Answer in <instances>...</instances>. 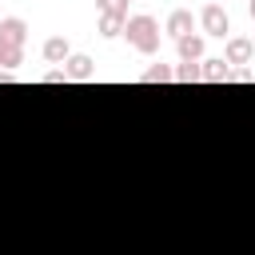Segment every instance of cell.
I'll return each instance as SVG.
<instances>
[{"instance_id":"ba28073f","label":"cell","mask_w":255,"mask_h":255,"mask_svg":"<svg viewBox=\"0 0 255 255\" xmlns=\"http://www.w3.org/2000/svg\"><path fill=\"white\" fill-rule=\"evenodd\" d=\"M199 80H211V84L231 80V64H227L223 56H215V60H199Z\"/></svg>"},{"instance_id":"277c9868","label":"cell","mask_w":255,"mask_h":255,"mask_svg":"<svg viewBox=\"0 0 255 255\" xmlns=\"http://www.w3.org/2000/svg\"><path fill=\"white\" fill-rule=\"evenodd\" d=\"M163 32H167L171 40H183V36H191V32H195V20H191V12H187V8H175V12L167 16Z\"/></svg>"},{"instance_id":"8fae6325","label":"cell","mask_w":255,"mask_h":255,"mask_svg":"<svg viewBox=\"0 0 255 255\" xmlns=\"http://www.w3.org/2000/svg\"><path fill=\"white\" fill-rule=\"evenodd\" d=\"M20 64H24V48H4V44H0V68L12 72V68H20Z\"/></svg>"},{"instance_id":"7c38bea8","label":"cell","mask_w":255,"mask_h":255,"mask_svg":"<svg viewBox=\"0 0 255 255\" xmlns=\"http://www.w3.org/2000/svg\"><path fill=\"white\" fill-rule=\"evenodd\" d=\"M100 16H128V0H96Z\"/></svg>"},{"instance_id":"8992f818","label":"cell","mask_w":255,"mask_h":255,"mask_svg":"<svg viewBox=\"0 0 255 255\" xmlns=\"http://www.w3.org/2000/svg\"><path fill=\"white\" fill-rule=\"evenodd\" d=\"M251 56H255V44L247 36H231L227 40V52H223L227 64H251Z\"/></svg>"},{"instance_id":"5bb4252c","label":"cell","mask_w":255,"mask_h":255,"mask_svg":"<svg viewBox=\"0 0 255 255\" xmlns=\"http://www.w3.org/2000/svg\"><path fill=\"white\" fill-rule=\"evenodd\" d=\"M175 80H183V84H195V80H199V64H183V68L175 72Z\"/></svg>"},{"instance_id":"52a82bcc","label":"cell","mask_w":255,"mask_h":255,"mask_svg":"<svg viewBox=\"0 0 255 255\" xmlns=\"http://www.w3.org/2000/svg\"><path fill=\"white\" fill-rule=\"evenodd\" d=\"M175 48H179V60H183V64H199V60H203V36H199V32L175 40Z\"/></svg>"},{"instance_id":"7a4b0ae2","label":"cell","mask_w":255,"mask_h":255,"mask_svg":"<svg viewBox=\"0 0 255 255\" xmlns=\"http://www.w3.org/2000/svg\"><path fill=\"white\" fill-rule=\"evenodd\" d=\"M199 28H203V36H227L231 32V20H227V12L219 8V4H207L203 12H199Z\"/></svg>"},{"instance_id":"5b68a950","label":"cell","mask_w":255,"mask_h":255,"mask_svg":"<svg viewBox=\"0 0 255 255\" xmlns=\"http://www.w3.org/2000/svg\"><path fill=\"white\" fill-rule=\"evenodd\" d=\"M64 76H68V80H92V76H96V60L84 56V52H76V56L64 60Z\"/></svg>"},{"instance_id":"3957f363","label":"cell","mask_w":255,"mask_h":255,"mask_svg":"<svg viewBox=\"0 0 255 255\" xmlns=\"http://www.w3.org/2000/svg\"><path fill=\"white\" fill-rule=\"evenodd\" d=\"M28 40V24L20 16H0V44L4 48H24Z\"/></svg>"},{"instance_id":"4fadbf2b","label":"cell","mask_w":255,"mask_h":255,"mask_svg":"<svg viewBox=\"0 0 255 255\" xmlns=\"http://www.w3.org/2000/svg\"><path fill=\"white\" fill-rule=\"evenodd\" d=\"M143 80H147V84H163V80H175V72H171V68H167V64H151V68H147V76H143Z\"/></svg>"},{"instance_id":"30bf717a","label":"cell","mask_w":255,"mask_h":255,"mask_svg":"<svg viewBox=\"0 0 255 255\" xmlns=\"http://www.w3.org/2000/svg\"><path fill=\"white\" fill-rule=\"evenodd\" d=\"M124 24H128V16H100V36L116 40V36H124Z\"/></svg>"},{"instance_id":"9c48e42d","label":"cell","mask_w":255,"mask_h":255,"mask_svg":"<svg viewBox=\"0 0 255 255\" xmlns=\"http://www.w3.org/2000/svg\"><path fill=\"white\" fill-rule=\"evenodd\" d=\"M68 56H72V48H68L64 36H48V40H44V60H48V64H64Z\"/></svg>"},{"instance_id":"6da1fadb","label":"cell","mask_w":255,"mask_h":255,"mask_svg":"<svg viewBox=\"0 0 255 255\" xmlns=\"http://www.w3.org/2000/svg\"><path fill=\"white\" fill-rule=\"evenodd\" d=\"M124 36H128V44H131L135 52H143V56H151V52L159 48V24H155V16H147V12L128 16Z\"/></svg>"},{"instance_id":"9a60e30c","label":"cell","mask_w":255,"mask_h":255,"mask_svg":"<svg viewBox=\"0 0 255 255\" xmlns=\"http://www.w3.org/2000/svg\"><path fill=\"white\" fill-rule=\"evenodd\" d=\"M247 12H251V20H255V0H251V4H247Z\"/></svg>"}]
</instances>
